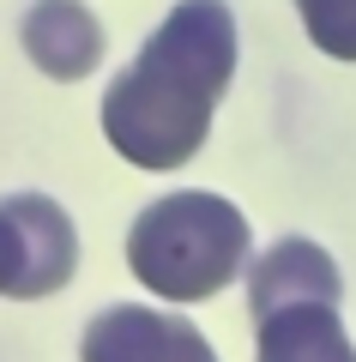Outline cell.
<instances>
[{"mask_svg":"<svg viewBox=\"0 0 356 362\" xmlns=\"http://www.w3.org/2000/svg\"><path fill=\"white\" fill-rule=\"evenodd\" d=\"M236 78V13L224 0H181L145 37L127 73L103 90V139L133 169H181L212 139V115Z\"/></svg>","mask_w":356,"mask_h":362,"instance_id":"cell-1","label":"cell"},{"mask_svg":"<svg viewBox=\"0 0 356 362\" xmlns=\"http://www.w3.org/2000/svg\"><path fill=\"white\" fill-rule=\"evenodd\" d=\"M79 362H217V350L181 314H163L151 302H115L85 320Z\"/></svg>","mask_w":356,"mask_h":362,"instance_id":"cell-5","label":"cell"},{"mask_svg":"<svg viewBox=\"0 0 356 362\" xmlns=\"http://www.w3.org/2000/svg\"><path fill=\"white\" fill-rule=\"evenodd\" d=\"M248 247L254 230L224 194H163L127 230V272L163 302H212L248 278Z\"/></svg>","mask_w":356,"mask_h":362,"instance_id":"cell-2","label":"cell"},{"mask_svg":"<svg viewBox=\"0 0 356 362\" xmlns=\"http://www.w3.org/2000/svg\"><path fill=\"white\" fill-rule=\"evenodd\" d=\"M18 42H25L37 73L73 85V78H91L103 66L109 30L97 25L85 0H30V13L18 18Z\"/></svg>","mask_w":356,"mask_h":362,"instance_id":"cell-6","label":"cell"},{"mask_svg":"<svg viewBox=\"0 0 356 362\" xmlns=\"http://www.w3.org/2000/svg\"><path fill=\"white\" fill-rule=\"evenodd\" d=\"M79 230L49 194H6L0 199V296L42 302L73 284Z\"/></svg>","mask_w":356,"mask_h":362,"instance_id":"cell-4","label":"cell"},{"mask_svg":"<svg viewBox=\"0 0 356 362\" xmlns=\"http://www.w3.org/2000/svg\"><path fill=\"white\" fill-rule=\"evenodd\" d=\"M302 30L320 54L332 61H356V0H296Z\"/></svg>","mask_w":356,"mask_h":362,"instance_id":"cell-7","label":"cell"},{"mask_svg":"<svg viewBox=\"0 0 356 362\" xmlns=\"http://www.w3.org/2000/svg\"><path fill=\"white\" fill-rule=\"evenodd\" d=\"M338 302H344V278L326 247L308 235L272 242L248 266L254 362H356Z\"/></svg>","mask_w":356,"mask_h":362,"instance_id":"cell-3","label":"cell"}]
</instances>
